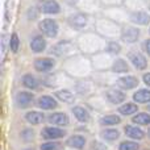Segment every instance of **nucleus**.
I'll return each instance as SVG.
<instances>
[{
	"label": "nucleus",
	"instance_id": "f257e3e1",
	"mask_svg": "<svg viewBox=\"0 0 150 150\" xmlns=\"http://www.w3.org/2000/svg\"><path fill=\"white\" fill-rule=\"evenodd\" d=\"M62 70L65 71L67 76H70L74 80L87 79V78H92V75H93V67H92L91 57L80 54V53L74 55V57L69 58V59L63 61Z\"/></svg>",
	"mask_w": 150,
	"mask_h": 150
},
{
	"label": "nucleus",
	"instance_id": "f03ea898",
	"mask_svg": "<svg viewBox=\"0 0 150 150\" xmlns=\"http://www.w3.org/2000/svg\"><path fill=\"white\" fill-rule=\"evenodd\" d=\"M75 42L78 45L80 54L88 55V57H92V55L98 54V53L104 52L107 44H108V41L104 40L95 30H88L84 32V33L78 34Z\"/></svg>",
	"mask_w": 150,
	"mask_h": 150
},
{
	"label": "nucleus",
	"instance_id": "7ed1b4c3",
	"mask_svg": "<svg viewBox=\"0 0 150 150\" xmlns=\"http://www.w3.org/2000/svg\"><path fill=\"white\" fill-rule=\"evenodd\" d=\"M121 29L122 26L115 21H111L105 17H96L93 30L107 41H119L121 36Z\"/></svg>",
	"mask_w": 150,
	"mask_h": 150
},
{
	"label": "nucleus",
	"instance_id": "20e7f679",
	"mask_svg": "<svg viewBox=\"0 0 150 150\" xmlns=\"http://www.w3.org/2000/svg\"><path fill=\"white\" fill-rule=\"evenodd\" d=\"M67 21V25L70 26L73 30H75L76 33H84V32L92 30L95 28V21L96 18L91 15L87 13L79 12V11H75V12L70 13L66 18Z\"/></svg>",
	"mask_w": 150,
	"mask_h": 150
},
{
	"label": "nucleus",
	"instance_id": "39448f33",
	"mask_svg": "<svg viewBox=\"0 0 150 150\" xmlns=\"http://www.w3.org/2000/svg\"><path fill=\"white\" fill-rule=\"evenodd\" d=\"M49 54L52 57H54L55 59H69V58L74 57V55L79 54V49H78L76 42L69 41V40H59L58 42H55L54 45H52L49 49Z\"/></svg>",
	"mask_w": 150,
	"mask_h": 150
},
{
	"label": "nucleus",
	"instance_id": "423d86ee",
	"mask_svg": "<svg viewBox=\"0 0 150 150\" xmlns=\"http://www.w3.org/2000/svg\"><path fill=\"white\" fill-rule=\"evenodd\" d=\"M66 4H69L70 7L76 8V11L83 13H87V15L95 16L99 12L101 13V4L99 0H65Z\"/></svg>",
	"mask_w": 150,
	"mask_h": 150
},
{
	"label": "nucleus",
	"instance_id": "0eeeda50",
	"mask_svg": "<svg viewBox=\"0 0 150 150\" xmlns=\"http://www.w3.org/2000/svg\"><path fill=\"white\" fill-rule=\"evenodd\" d=\"M100 15L101 17H105L111 21H115V23L120 24L121 26L129 23V12L122 5H120V7L103 8Z\"/></svg>",
	"mask_w": 150,
	"mask_h": 150
},
{
	"label": "nucleus",
	"instance_id": "6e6552de",
	"mask_svg": "<svg viewBox=\"0 0 150 150\" xmlns=\"http://www.w3.org/2000/svg\"><path fill=\"white\" fill-rule=\"evenodd\" d=\"M71 78L67 76L65 71L61 70V71H53V73L44 75L41 79V83H42V86H45V87H47V88L59 90V88H63V86Z\"/></svg>",
	"mask_w": 150,
	"mask_h": 150
},
{
	"label": "nucleus",
	"instance_id": "1a4fd4ad",
	"mask_svg": "<svg viewBox=\"0 0 150 150\" xmlns=\"http://www.w3.org/2000/svg\"><path fill=\"white\" fill-rule=\"evenodd\" d=\"M38 30L42 36H45L46 38L54 40L59 36L61 33V26L58 24V21L53 17H45L38 23Z\"/></svg>",
	"mask_w": 150,
	"mask_h": 150
},
{
	"label": "nucleus",
	"instance_id": "9d476101",
	"mask_svg": "<svg viewBox=\"0 0 150 150\" xmlns=\"http://www.w3.org/2000/svg\"><path fill=\"white\" fill-rule=\"evenodd\" d=\"M91 61H92L93 73H103V71H111L115 57L108 54L107 52H101L92 55Z\"/></svg>",
	"mask_w": 150,
	"mask_h": 150
},
{
	"label": "nucleus",
	"instance_id": "9b49d317",
	"mask_svg": "<svg viewBox=\"0 0 150 150\" xmlns=\"http://www.w3.org/2000/svg\"><path fill=\"white\" fill-rule=\"evenodd\" d=\"M141 38V29L136 25H132V24H125L122 25L121 29V36H120V40H121L122 44L125 45H136Z\"/></svg>",
	"mask_w": 150,
	"mask_h": 150
},
{
	"label": "nucleus",
	"instance_id": "f8f14e48",
	"mask_svg": "<svg viewBox=\"0 0 150 150\" xmlns=\"http://www.w3.org/2000/svg\"><path fill=\"white\" fill-rule=\"evenodd\" d=\"M57 66V59L52 55H46V57H37L33 61V69L38 74H49L53 73Z\"/></svg>",
	"mask_w": 150,
	"mask_h": 150
},
{
	"label": "nucleus",
	"instance_id": "ddd939ff",
	"mask_svg": "<svg viewBox=\"0 0 150 150\" xmlns=\"http://www.w3.org/2000/svg\"><path fill=\"white\" fill-rule=\"evenodd\" d=\"M103 96L105 98V100L108 101L112 105H121V104L127 103V92L122 90H120L116 86H112V87L104 88Z\"/></svg>",
	"mask_w": 150,
	"mask_h": 150
},
{
	"label": "nucleus",
	"instance_id": "4468645a",
	"mask_svg": "<svg viewBox=\"0 0 150 150\" xmlns=\"http://www.w3.org/2000/svg\"><path fill=\"white\" fill-rule=\"evenodd\" d=\"M128 61H129L130 66L137 71H145L149 67L148 57L145 53L140 52V50H130L128 53Z\"/></svg>",
	"mask_w": 150,
	"mask_h": 150
},
{
	"label": "nucleus",
	"instance_id": "2eb2a0df",
	"mask_svg": "<svg viewBox=\"0 0 150 150\" xmlns=\"http://www.w3.org/2000/svg\"><path fill=\"white\" fill-rule=\"evenodd\" d=\"M96 84L92 80V78H87V79H80L74 82V92L83 98H88L93 93Z\"/></svg>",
	"mask_w": 150,
	"mask_h": 150
},
{
	"label": "nucleus",
	"instance_id": "dca6fc26",
	"mask_svg": "<svg viewBox=\"0 0 150 150\" xmlns=\"http://www.w3.org/2000/svg\"><path fill=\"white\" fill-rule=\"evenodd\" d=\"M36 95L34 92L32 91H28V90H21L16 93L15 96V103L17 105V108L20 109H26L32 105V104L36 103Z\"/></svg>",
	"mask_w": 150,
	"mask_h": 150
},
{
	"label": "nucleus",
	"instance_id": "f3484780",
	"mask_svg": "<svg viewBox=\"0 0 150 150\" xmlns=\"http://www.w3.org/2000/svg\"><path fill=\"white\" fill-rule=\"evenodd\" d=\"M67 136V130L58 127H45L41 130V138L45 141H58Z\"/></svg>",
	"mask_w": 150,
	"mask_h": 150
},
{
	"label": "nucleus",
	"instance_id": "a211bd4d",
	"mask_svg": "<svg viewBox=\"0 0 150 150\" xmlns=\"http://www.w3.org/2000/svg\"><path fill=\"white\" fill-rule=\"evenodd\" d=\"M92 80L95 82V84L108 88V87H112V86H116L117 76L112 71H103V73H93Z\"/></svg>",
	"mask_w": 150,
	"mask_h": 150
},
{
	"label": "nucleus",
	"instance_id": "6ab92c4d",
	"mask_svg": "<svg viewBox=\"0 0 150 150\" xmlns=\"http://www.w3.org/2000/svg\"><path fill=\"white\" fill-rule=\"evenodd\" d=\"M140 84V79L136 75L128 74V75H122V76L117 78L116 82V87H119L122 91H130V90H136Z\"/></svg>",
	"mask_w": 150,
	"mask_h": 150
},
{
	"label": "nucleus",
	"instance_id": "aec40b11",
	"mask_svg": "<svg viewBox=\"0 0 150 150\" xmlns=\"http://www.w3.org/2000/svg\"><path fill=\"white\" fill-rule=\"evenodd\" d=\"M47 122L53 127H58V128H66L70 125V117L66 112L62 111H57V112H52L49 116L46 117Z\"/></svg>",
	"mask_w": 150,
	"mask_h": 150
},
{
	"label": "nucleus",
	"instance_id": "412c9836",
	"mask_svg": "<svg viewBox=\"0 0 150 150\" xmlns=\"http://www.w3.org/2000/svg\"><path fill=\"white\" fill-rule=\"evenodd\" d=\"M129 24L138 26V28H141V26H150V13L148 12V9L130 12Z\"/></svg>",
	"mask_w": 150,
	"mask_h": 150
},
{
	"label": "nucleus",
	"instance_id": "4be33fe9",
	"mask_svg": "<svg viewBox=\"0 0 150 150\" xmlns=\"http://www.w3.org/2000/svg\"><path fill=\"white\" fill-rule=\"evenodd\" d=\"M38 7L42 15L46 16H57L62 12V7L58 0H44Z\"/></svg>",
	"mask_w": 150,
	"mask_h": 150
},
{
	"label": "nucleus",
	"instance_id": "5701e85b",
	"mask_svg": "<svg viewBox=\"0 0 150 150\" xmlns=\"http://www.w3.org/2000/svg\"><path fill=\"white\" fill-rule=\"evenodd\" d=\"M29 49L34 54H41V53L46 52V49H47L46 37L42 36L41 33L34 34L30 38V41H29Z\"/></svg>",
	"mask_w": 150,
	"mask_h": 150
},
{
	"label": "nucleus",
	"instance_id": "b1692460",
	"mask_svg": "<svg viewBox=\"0 0 150 150\" xmlns=\"http://www.w3.org/2000/svg\"><path fill=\"white\" fill-rule=\"evenodd\" d=\"M36 105L38 107L41 111H54L58 108L59 103L55 99V96L52 95H41L37 98L36 100Z\"/></svg>",
	"mask_w": 150,
	"mask_h": 150
},
{
	"label": "nucleus",
	"instance_id": "393cba45",
	"mask_svg": "<svg viewBox=\"0 0 150 150\" xmlns=\"http://www.w3.org/2000/svg\"><path fill=\"white\" fill-rule=\"evenodd\" d=\"M111 71L113 74L122 76V75L130 74V71H132V66H130L129 61H127L125 58L116 57V58H115V61H113V65H112Z\"/></svg>",
	"mask_w": 150,
	"mask_h": 150
},
{
	"label": "nucleus",
	"instance_id": "a878e982",
	"mask_svg": "<svg viewBox=\"0 0 150 150\" xmlns=\"http://www.w3.org/2000/svg\"><path fill=\"white\" fill-rule=\"evenodd\" d=\"M124 133L129 140H133V141H141L146 137V132L144 129H141L140 127L137 125H132V124H128L124 127Z\"/></svg>",
	"mask_w": 150,
	"mask_h": 150
},
{
	"label": "nucleus",
	"instance_id": "bb28decb",
	"mask_svg": "<svg viewBox=\"0 0 150 150\" xmlns=\"http://www.w3.org/2000/svg\"><path fill=\"white\" fill-rule=\"evenodd\" d=\"M21 84H23L28 91H36L41 87L42 83H41V79H38L34 74L26 73L21 76Z\"/></svg>",
	"mask_w": 150,
	"mask_h": 150
},
{
	"label": "nucleus",
	"instance_id": "cd10ccee",
	"mask_svg": "<svg viewBox=\"0 0 150 150\" xmlns=\"http://www.w3.org/2000/svg\"><path fill=\"white\" fill-rule=\"evenodd\" d=\"M54 96L58 101L61 103H66V104H74L76 100V93L73 92L69 88H59V90L54 91Z\"/></svg>",
	"mask_w": 150,
	"mask_h": 150
},
{
	"label": "nucleus",
	"instance_id": "c85d7f7f",
	"mask_svg": "<svg viewBox=\"0 0 150 150\" xmlns=\"http://www.w3.org/2000/svg\"><path fill=\"white\" fill-rule=\"evenodd\" d=\"M71 113L75 117V120L82 124H87V122L91 121V113L86 107L83 105H74L71 108Z\"/></svg>",
	"mask_w": 150,
	"mask_h": 150
},
{
	"label": "nucleus",
	"instance_id": "c756f323",
	"mask_svg": "<svg viewBox=\"0 0 150 150\" xmlns=\"http://www.w3.org/2000/svg\"><path fill=\"white\" fill-rule=\"evenodd\" d=\"M86 144H87V140L83 134H73L66 140V146L75 150H83L86 148Z\"/></svg>",
	"mask_w": 150,
	"mask_h": 150
},
{
	"label": "nucleus",
	"instance_id": "7c9ffc66",
	"mask_svg": "<svg viewBox=\"0 0 150 150\" xmlns=\"http://www.w3.org/2000/svg\"><path fill=\"white\" fill-rule=\"evenodd\" d=\"M132 99L136 104H150V88H138L133 92Z\"/></svg>",
	"mask_w": 150,
	"mask_h": 150
},
{
	"label": "nucleus",
	"instance_id": "2f4dec72",
	"mask_svg": "<svg viewBox=\"0 0 150 150\" xmlns=\"http://www.w3.org/2000/svg\"><path fill=\"white\" fill-rule=\"evenodd\" d=\"M99 124L101 125V127L104 128H113L116 127V125L121 124V116H119V115L116 113H109V115H104V116L100 117V120H99Z\"/></svg>",
	"mask_w": 150,
	"mask_h": 150
},
{
	"label": "nucleus",
	"instance_id": "473e14b6",
	"mask_svg": "<svg viewBox=\"0 0 150 150\" xmlns=\"http://www.w3.org/2000/svg\"><path fill=\"white\" fill-rule=\"evenodd\" d=\"M122 7L128 12H137V11H144L148 8V3L145 0H124Z\"/></svg>",
	"mask_w": 150,
	"mask_h": 150
},
{
	"label": "nucleus",
	"instance_id": "72a5a7b5",
	"mask_svg": "<svg viewBox=\"0 0 150 150\" xmlns=\"http://www.w3.org/2000/svg\"><path fill=\"white\" fill-rule=\"evenodd\" d=\"M24 119L30 125H40L45 121V115L42 111H28Z\"/></svg>",
	"mask_w": 150,
	"mask_h": 150
},
{
	"label": "nucleus",
	"instance_id": "f704fd0d",
	"mask_svg": "<svg viewBox=\"0 0 150 150\" xmlns=\"http://www.w3.org/2000/svg\"><path fill=\"white\" fill-rule=\"evenodd\" d=\"M121 116H134L136 113H138V104H136L134 101H127V103L121 104V105L117 108Z\"/></svg>",
	"mask_w": 150,
	"mask_h": 150
},
{
	"label": "nucleus",
	"instance_id": "c9c22d12",
	"mask_svg": "<svg viewBox=\"0 0 150 150\" xmlns=\"http://www.w3.org/2000/svg\"><path fill=\"white\" fill-rule=\"evenodd\" d=\"M100 138L104 142H115L120 138V130L116 128H105L100 130Z\"/></svg>",
	"mask_w": 150,
	"mask_h": 150
},
{
	"label": "nucleus",
	"instance_id": "e433bc0d",
	"mask_svg": "<svg viewBox=\"0 0 150 150\" xmlns=\"http://www.w3.org/2000/svg\"><path fill=\"white\" fill-rule=\"evenodd\" d=\"M132 122L137 127H148L150 125V113L149 112H138L132 117Z\"/></svg>",
	"mask_w": 150,
	"mask_h": 150
},
{
	"label": "nucleus",
	"instance_id": "4c0bfd02",
	"mask_svg": "<svg viewBox=\"0 0 150 150\" xmlns=\"http://www.w3.org/2000/svg\"><path fill=\"white\" fill-rule=\"evenodd\" d=\"M104 52H107L108 54L113 55V57L116 58L117 55L122 52V45L120 44L119 41H108V44H107L105 50H104Z\"/></svg>",
	"mask_w": 150,
	"mask_h": 150
},
{
	"label": "nucleus",
	"instance_id": "58836bf2",
	"mask_svg": "<svg viewBox=\"0 0 150 150\" xmlns=\"http://www.w3.org/2000/svg\"><path fill=\"white\" fill-rule=\"evenodd\" d=\"M40 15H41V11H40V7H37V5H30V7L26 9V12H25L26 20L30 21V23L38 20Z\"/></svg>",
	"mask_w": 150,
	"mask_h": 150
},
{
	"label": "nucleus",
	"instance_id": "ea45409f",
	"mask_svg": "<svg viewBox=\"0 0 150 150\" xmlns=\"http://www.w3.org/2000/svg\"><path fill=\"white\" fill-rule=\"evenodd\" d=\"M20 45H21V41H20L18 34L16 33V32L11 33V37H9V50L13 53V54L18 53V50H20Z\"/></svg>",
	"mask_w": 150,
	"mask_h": 150
},
{
	"label": "nucleus",
	"instance_id": "a19ab883",
	"mask_svg": "<svg viewBox=\"0 0 150 150\" xmlns=\"http://www.w3.org/2000/svg\"><path fill=\"white\" fill-rule=\"evenodd\" d=\"M117 150H140V144L133 140H124L119 144Z\"/></svg>",
	"mask_w": 150,
	"mask_h": 150
},
{
	"label": "nucleus",
	"instance_id": "79ce46f5",
	"mask_svg": "<svg viewBox=\"0 0 150 150\" xmlns=\"http://www.w3.org/2000/svg\"><path fill=\"white\" fill-rule=\"evenodd\" d=\"M20 138L24 141V142H32L36 138V132L32 128H25L20 132Z\"/></svg>",
	"mask_w": 150,
	"mask_h": 150
},
{
	"label": "nucleus",
	"instance_id": "37998d69",
	"mask_svg": "<svg viewBox=\"0 0 150 150\" xmlns=\"http://www.w3.org/2000/svg\"><path fill=\"white\" fill-rule=\"evenodd\" d=\"M62 146L59 141H45L40 145V150H61Z\"/></svg>",
	"mask_w": 150,
	"mask_h": 150
},
{
	"label": "nucleus",
	"instance_id": "c03bdc74",
	"mask_svg": "<svg viewBox=\"0 0 150 150\" xmlns=\"http://www.w3.org/2000/svg\"><path fill=\"white\" fill-rule=\"evenodd\" d=\"M103 8H111V7H120L124 4V0H99Z\"/></svg>",
	"mask_w": 150,
	"mask_h": 150
},
{
	"label": "nucleus",
	"instance_id": "a18cd8bd",
	"mask_svg": "<svg viewBox=\"0 0 150 150\" xmlns=\"http://www.w3.org/2000/svg\"><path fill=\"white\" fill-rule=\"evenodd\" d=\"M9 37H11V34L9 36L5 33L1 34V53H3V55L7 53V46L9 47Z\"/></svg>",
	"mask_w": 150,
	"mask_h": 150
},
{
	"label": "nucleus",
	"instance_id": "49530a36",
	"mask_svg": "<svg viewBox=\"0 0 150 150\" xmlns=\"http://www.w3.org/2000/svg\"><path fill=\"white\" fill-rule=\"evenodd\" d=\"M142 50H144V53L146 54V57H150V37H148V38L144 40Z\"/></svg>",
	"mask_w": 150,
	"mask_h": 150
},
{
	"label": "nucleus",
	"instance_id": "de8ad7c7",
	"mask_svg": "<svg viewBox=\"0 0 150 150\" xmlns=\"http://www.w3.org/2000/svg\"><path fill=\"white\" fill-rule=\"evenodd\" d=\"M91 149L92 150H107V146L104 144L99 142V141H92L91 144Z\"/></svg>",
	"mask_w": 150,
	"mask_h": 150
},
{
	"label": "nucleus",
	"instance_id": "09e8293b",
	"mask_svg": "<svg viewBox=\"0 0 150 150\" xmlns=\"http://www.w3.org/2000/svg\"><path fill=\"white\" fill-rule=\"evenodd\" d=\"M142 82L146 87L150 88V71H148V73H145L142 75Z\"/></svg>",
	"mask_w": 150,
	"mask_h": 150
},
{
	"label": "nucleus",
	"instance_id": "8fccbe9b",
	"mask_svg": "<svg viewBox=\"0 0 150 150\" xmlns=\"http://www.w3.org/2000/svg\"><path fill=\"white\" fill-rule=\"evenodd\" d=\"M23 150H36L34 148H25V149H23Z\"/></svg>",
	"mask_w": 150,
	"mask_h": 150
},
{
	"label": "nucleus",
	"instance_id": "3c124183",
	"mask_svg": "<svg viewBox=\"0 0 150 150\" xmlns=\"http://www.w3.org/2000/svg\"><path fill=\"white\" fill-rule=\"evenodd\" d=\"M146 134H148V137L150 138V128H149V129H148V132H146Z\"/></svg>",
	"mask_w": 150,
	"mask_h": 150
},
{
	"label": "nucleus",
	"instance_id": "603ef678",
	"mask_svg": "<svg viewBox=\"0 0 150 150\" xmlns=\"http://www.w3.org/2000/svg\"><path fill=\"white\" fill-rule=\"evenodd\" d=\"M146 9H148V12L150 13V3H149V4H148V8H146Z\"/></svg>",
	"mask_w": 150,
	"mask_h": 150
},
{
	"label": "nucleus",
	"instance_id": "864d4df0",
	"mask_svg": "<svg viewBox=\"0 0 150 150\" xmlns=\"http://www.w3.org/2000/svg\"><path fill=\"white\" fill-rule=\"evenodd\" d=\"M148 111L150 112V104H149V105H148Z\"/></svg>",
	"mask_w": 150,
	"mask_h": 150
},
{
	"label": "nucleus",
	"instance_id": "5fc2aeb1",
	"mask_svg": "<svg viewBox=\"0 0 150 150\" xmlns=\"http://www.w3.org/2000/svg\"><path fill=\"white\" fill-rule=\"evenodd\" d=\"M145 1H146V3H148V4H149V3H150V0H145Z\"/></svg>",
	"mask_w": 150,
	"mask_h": 150
},
{
	"label": "nucleus",
	"instance_id": "6e6d98bb",
	"mask_svg": "<svg viewBox=\"0 0 150 150\" xmlns=\"http://www.w3.org/2000/svg\"><path fill=\"white\" fill-rule=\"evenodd\" d=\"M149 33H150V26H149Z\"/></svg>",
	"mask_w": 150,
	"mask_h": 150
},
{
	"label": "nucleus",
	"instance_id": "4d7b16f0",
	"mask_svg": "<svg viewBox=\"0 0 150 150\" xmlns=\"http://www.w3.org/2000/svg\"><path fill=\"white\" fill-rule=\"evenodd\" d=\"M41 1H44V0H41Z\"/></svg>",
	"mask_w": 150,
	"mask_h": 150
}]
</instances>
